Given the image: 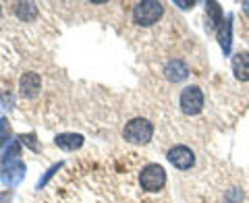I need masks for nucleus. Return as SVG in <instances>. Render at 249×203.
<instances>
[{"mask_svg":"<svg viewBox=\"0 0 249 203\" xmlns=\"http://www.w3.org/2000/svg\"><path fill=\"white\" fill-rule=\"evenodd\" d=\"M154 135V124L145 118H133L124 124V131H123V137L127 139L129 143L133 145H145L150 143V139Z\"/></svg>","mask_w":249,"mask_h":203,"instance_id":"f257e3e1","label":"nucleus"},{"mask_svg":"<svg viewBox=\"0 0 249 203\" xmlns=\"http://www.w3.org/2000/svg\"><path fill=\"white\" fill-rule=\"evenodd\" d=\"M162 13H164L162 2H156V0H143V2H137L133 6V23L135 25H142V27H150L162 17Z\"/></svg>","mask_w":249,"mask_h":203,"instance_id":"f03ea898","label":"nucleus"},{"mask_svg":"<svg viewBox=\"0 0 249 203\" xmlns=\"http://www.w3.org/2000/svg\"><path fill=\"white\" fill-rule=\"evenodd\" d=\"M175 4H177V6H181L183 11H187V9H193V4H196V2H193V0H191V2H185V0H177Z\"/></svg>","mask_w":249,"mask_h":203,"instance_id":"a211bd4d","label":"nucleus"},{"mask_svg":"<svg viewBox=\"0 0 249 203\" xmlns=\"http://www.w3.org/2000/svg\"><path fill=\"white\" fill-rule=\"evenodd\" d=\"M2 178L4 186H17L23 178H25V164L21 160H9V162H2Z\"/></svg>","mask_w":249,"mask_h":203,"instance_id":"39448f33","label":"nucleus"},{"mask_svg":"<svg viewBox=\"0 0 249 203\" xmlns=\"http://www.w3.org/2000/svg\"><path fill=\"white\" fill-rule=\"evenodd\" d=\"M220 48L224 54H229L231 52V44H232V15H229L227 19L222 21V25H220Z\"/></svg>","mask_w":249,"mask_h":203,"instance_id":"f8f14e48","label":"nucleus"},{"mask_svg":"<svg viewBox=\"0 0 249 203\" xmlns=\"http://www.w3.org/2000/svg\"><path fill=\"white\" fill-rule=\"evenodd\" d=\"M0 203H11V193H0Z\"/></svg>","mask_w":249,"mask_h":203,"instance_id":"6ab92c4d","label":"nucleus"},{"mask_svg":"<svg viewBox=\"0 0 249 203\" xmlns=\"http://www.w3.org/2000/svg\"><path fill=\"white\" fill-rule=\"evenodd\" d=\"M40 85H42L40 75L37 73H25L19 81V89L23 93V98H36L37 91H40Z\"/></svg>","mask_w":249,"mask_h":203,"instance_id":"0eeeda50","label":"nucleus"},{"mask_svg":"<svg viewBox=\"0 0 249 203\" xmlns=\"http://www.w3.org/2000/svg\"><path fill=\"white\" fill-rule=\"evenodd\" d=\"M9 137H11V127H9V122H6L4 118H0V147H2L6 141H9Z\"/></svg>","mask_w":249,"mask_h":203,"instance_id":"2eb2a0df","label":"nucleus"},{"mask_svg":"<svg viewBox=\"0 0 249 203\" xmlns=\"http://www.w3.org/2000/svg\"><path fill=\"white\" fill-rule=\"evenodd\" d=\"M54 143L65 152H75L83 145V137L79 135V133H62V135H58L56 139H54Z\"/></svg>","mask_w":249,"mask_h":203,"instance_id":"9d476101","label":"nucleus"},{"mask_svg":"<svg viewBox=\"0 0 249 203\" xmlns=\"http://www.w3.org/2000/svg\"><path fill=\"white\" fill-rule=\"evenodd\" d=\"M232 73L239 81H249V52H239L232 56Z\"/></svg>","mask_w":249,"mask_h":203,"instance_id":"1a4fd4ad","label":"nucleus"},{"mask_svg":"<svg viewBox=\"0 0 249 203\" xmlns=\"http://www.w3.org/2000/svg\"><path fill=\"white\" fill-rule=\"evenodd\" d=\"M15 13L21 21H34L37 17V6L36 2H17L15 4Z\"/></svg>","mask_w":249,"mask_h":203,"instance_id":"ddd939ff","label":"nucleus"},{"mask_svg":"<svg viewBox=\"0 0 249 203\" xmlns=\"http://www.w3.org/2000/svg\"><path fill=\"white\" fill-rule=\"evenodd\" d=\"M19 155H21V145H19V141H11L9 150H6V152H4V155H2V162L19 160Z\"/></svg>","mask_w":249,"mask_h":203,"instance_id":"4468645a","label":"nucleus"},{"mask_svg":"<svg viewBox=\"0 0 249 203\" xmlns=\"http://www.w3.org/2000/svg\"><path fill=\"white\" fill-rule=\"evenodd\" d=\"M139 183H142L143 189L150 191V193L160 191L162 186H164V183H166L164 168L158 166V164H147V166L142 170V174H139Z\"/></svg>","mask_w":249,"mask_h":203,"instance_id":"7ed1b4c3","label":"nucleus"},{"mask_svg":"<svg viewBox=\"0 0 249 203\" xmlns=\"http://www.w3.org/2000/svg\"><path fill=\"white\" fill-rule=\"evenodd\" d=\"M164 75H166V79L168 81H173V83H178V81H183L187 79V75H189V68H187V65L183 60H170L166 68H164Z\"/></svg>","mask_w":249,"mask_h":203,"instance_id":"6e6552de","label":"nucleus"},{"mask_svg":"<svg viewBox=\"0 0 249 203\" xmlns=\"http://www.w3.org/2000/svg\"><path fill=\"white\" fill-rule=\"evenodd\" d=\"M206 15H208V23H206V27L210 34H214V31L222 25V9H220V4L218 2H206Z\"/></svg>","mask_w":249,"mask_h":203,"instance_id":"9b49d317","label":"nucleus"},{"mask_svg":"<svg viewBox=\"0 0 249 203\" xmlns=\"http://www.w3.org/2000/svg\"><path fill=\"white\" fill-rule=\"evenodd\" d=\"M243 11H245V15L249 17V0H245V2H243Z\"/></svg>","mask_w":249,"mask_h":203,"instance_id":"aec40b11","label":"nucleus"},{"mask_svg":"<svg viewBox=\"0 0 249 203\" xmlns=\"http://www.w3.org/2000/svg\"><path fill=\"white\" fill-rule=\"evenodd\" d=\"M19 139H21V143H25V145L29 147V150H34V152L40 150V147H37V141H36V135H34V133H27V135H21Z\"/></svg>","mask_w":249,"mask_h":203,"instance_id":"dca6fc26","label":"nucleus"},{"mask_svg":"<svg viewBox=\"0 0 249 203\" xmlns=\"http://www.w3.org/2000/svg\"><path fill=\"white\" fill-rule=\"evenodd\" d=\"M201 108H204V93L197 85H189L185 87L181 93V110L187 116H193V114H199Z\"/></svg>","mask_w":249,"mask_h":203,"instance_id":"20e7f679","label":"nucleus"},{"mask_svg":"<svg viewBox=\"0 0 249 203\" xmlns=\"http://www.w3.org/2000/svg\"><path fill=\"white\" fill-rule=\"evenodd\" d=\"M60 166H62V164H54V166H52V168L48 170V172L44 174V178H40V183H37V189H42V186H44L46 183H48V181H50V178H52L54 174L58 172V170H60Z\"/></svg>","mask_w":249,"mask_h":203,"instance_id":"f3484780","label":"nucleus"},{"mask_svg":"<svg viewBox=\"0 0 249 203\" xmlns=\"http://www.w3.org/2000/svg\"><path fill=\"white\" fill-rule=\"evenodd\" d=\"M166 158L178 170H189L193 164H196V155H193V152L187 145H175L173 150L168 152Z\"/></svg>","mask_w":249,"mask_h":203,"instance_id":"423d86ee","label":"nucleus"}]
</instances>
